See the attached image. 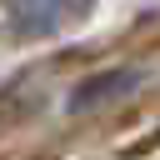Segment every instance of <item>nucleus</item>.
Wrapping results in <instances>:
<instances>
[{"label": "nucleus", "instance_id": "1", "mask_svg": "<svg viewBox=\"0 0 160 160\" xmlns=\"http://www.w3.org/2000/svg\"><path fill=\"white\" fill-rule=\"evenodd\" d=\"M0 5H5V15H10L20 30L45 35V30H65V25H75L80 15H90L95 0H0Z\"/></svg>", "mask_w": 160, "mask_h": 160}]
</instances>
